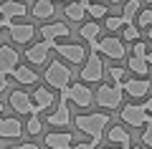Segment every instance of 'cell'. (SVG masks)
Returning <instances> with one entry per match:
<instances>
[{"instance_id":"44dd1931","label":"cell","mask_w":152,"mask_h":149,"mask_svg":"<svg viewBox=\"0 0 152 149\" xmlns=\"http://www.w3.org/2000/svg\"><path fill=\"white\" fill-rule=\"evenodd\" d=\"M13 78H15L18 84H23V86H33L38 81V76H36V71H31L28 66H18V68L13 71Z\"/></svg>"},{"instance_id":"7402d4cb","label":"cell","mask_w":152,"mask_h":149,"mask_svg":"<svg viewBox=\"0 0 152 149\" xmlns=\"http://www.w3.org/2000/svg\"><path fill=\"white\" fill-rule=\"evenodd\" d=\"M107 139L112 144H122V147H129V132L127 129H122V126H109V132H107Z\"/></svg>"},{"instance_id":"8fae6325","label":"cell","mask_w":152,"mask_h":149,"mask_svg":"<svg viewBox=\"0 0 152 149\" xmlns=\"http://www.w3.org/2000/svg\"><path fill=\"white\" fill-rule=\"evenodd\" d=\"M10 106L15 114H36V104H33V96L26 91H13L10 94Z\"/></svg>"},{"instance_id":"5b68a950","label":"cell","mask_w":152,"mask_h":149,"mask_svg":"<svg viewBox=\"0 0 152 149\" xmlns=\"http://www.w3.org/2000/svg\"><path fill=\"white\" fill-rule=\"evenodd\" d=\"M91 48L96 51V53L109 56V58H124V53H127V51H124V43H122V38H114V36L102 38V41H94Z\"/></svg>"},{"instance_id":"b9f144b4","label":"cell","mask_w":152,"mask_h":149,"mask_svg":"<svg viewBox=\"0 0 152 149\" xmlns=\"http://www.w3.org/2000/svg\"><path fill=\"white\" fill-rule=\"evenodd\" d=\"M122 149H142V147H132V144H129V147H122Z\"/></svg>"},{"instance_id":"cb8c5ba5","label":"cell","mask_w":152,"mask_h":149,"mask_svg":"<svg viewBox=\"0 0 152 149\" xmlns=\"http://www.w3.org/2000/svg\"><path fill=\"white\" fill-rule=\"evenodd\" d=\"M99 33H102V28H99V23H84V25H81V31H79V36H81L84 38V41H89V43H94V41H96V36H99Z\"/></svg>"},{"instance_id":"7bdbcfd3","label":"cell","mask_w":152,"mask_h":149,"mask_svg":"<svg viewBox=\"0 0 152 149\" xmlns=\"http://www.w3.org/2000/svg\"><path fill=\"white\" fill-rule=\"evenodd\" d=\"M3 111H5V106H3V104H0V119H3Z\"/></svg>"},{"instance_id":"52a82bcc","label":"cell","mask_w":152,"mask_h":149,"mask_svg":"<svg viewBox=\"0 0 152 149\" xmlns=\"http://www.w3.org/2000/svg\"><path fill=\"white\" fill-rule=\"evenodd\" d=\"M102 76H104V66H102V58H99V53L94 51V53L86 58L84 68H81V78L86 81V84H94V81H102Z\"/></svg>"},{"instance_id":"9c48e42d","label":"cell","mask_w":152,"mask_h":149,"mask_svg":"<svg viewBox=\"0 0 152 149\" xmlns=\"http://www.w3.org/2000/svg\"><path fill=\"white\" fill-rule=\"evenodd\" d=\"M8 31H10V38L13 43H20V46H26V43H31V38L36 36V28L31 25V23H8Z\"/></svg>"},{"instance_id":"836d02e7","label":"cell","mask_w":152,"mask_h":149,"mask_svg":"<svg viewBox=\"0 0 152 149\" xmlns=\"http://www.w3.org/2000/svg\"><path fill=\"white\" fill-rule=\"evenodd\" d=\"M147 53H150L147 43H145V41H134V56H140V58H147Z\"/></svg>"},{"instance_id":"7c38bea8","label":"cell","mask_w":152,"mask_h":149,"mask_svg":"<svg viewBox=\"0 0 152 149\" xmlns=\"http://www.w3.org/2000/svg\"><path fill=\"white\" fill-rule=\"evenodd\" d=\"M18 61H20V56H18L15 48H10V46H0V73L13 76V71L18 68Z\"/></svg>"},{"instance_id":"ac0fdd59","label":"cell","mask_w":152,"mask_h":149,"mask_svg":"<svg viewBox=\"0 0 152 149\" xmlns=\"http://www.w3.org/2000/svg\"><path fill=\"white\" fill-rule=\"evenodd\" d=\"M71 134L69 132H51V134H46V147H51V149H71Z\"/></svg>"},{"instance_id":"ffe728a7","label":"cell","mask_w":152,"mask_h":149,"mask_svg":"<svg viewBox=\"0 0 152 149\" xmlns=\"http://www.w3.org/2000/svg\"><path fill=\"white\" fill-rule=\"evenodd\" d=\"M33 18H38V20H48V18H53V0H36L31 8Z\"/></svg>"},{"instance_id":"bcb514c9","label":"cell","mask_w":152,"mask_h":149,"mask_svg":"<svg viewBox=\"0 0 152 149\" xmlns=\"http://www.w3.org/2000/svg\"><path fill=\"white\" fill-rule=\"evenodd\" d=\"M53 3H64V0H53Z\"/></svg>"},{"instance_id":"4fadbf2b","label":"cell","mask_w":152,"mask_h":149,"mask_svg":"<svg viewBox=\"0 0 152 149\" xmlns=\"http://www.w3.org/2000/svg\"><path fill=\"white\" fill-rule=\"evenodd\" d=\"M28 8L23 5V0H8V3H0V18H3V23H10L13 18H23L26 15Z\"/></svg>"},{"instance_id":"7dc6e473","label":"cell","mask_w":152,"mask_h":149,"mask_svg":"<svg viewBox=\"0 0 152 149\" xmlns=\"http://www.w3.org/2000/svg\"><path fill=\"white\" fill-rule=\"evenodd\" d=\"M145 3H150V5H152V0H145Z\"/></svg>"},{"instance_id":"ee69618b","label":"cell","mask_w":152,"mask_h":149,"mask_svg":"<svg viewBox=\"0 0 152 149\" xmlns=\"http://www.w3.org/2000/svg\"><path fill=\"white\" fill-rule=\"evenodd\" d=\"M3 28H5V23H3V18H0V31H3Z\"/></svg>"},{"instance_id":"f6af8a7d","label":"cell","mask_w":152,"mask_h":149,"mask_svg":"<svg viewBox=\"0 0 152 149\" xmlns=\"http://www.w3.org/2000/svg\"><path fill=\"white\" fill-rule=\"evenodd\" d=\"M109 3H114V5H117V3H122V0H109Z\"/></svg>"},{"instance_id":"c3c4849f","label":"cell","mask_w":152,"mask_h":149,"mask_svg":"<svg viewBox=\"0 0 152 149\" xmlns=\"http://www.w3.org/2000/svg\"><path fill=\"white\" fill-rule=\"evenodd\" d=\"M8 149H18V147H8Z\"/></svg>"},{"instance_id":"7a4b0ae2","label":"cell","mask_w":152,"mask_h":149,"mask_svg":"<svg viewBox=\"0 0 152 149\" xmlns=\"http://www.w3.org/2000/svg\"><path fill=\"white\" fill-rule=\"evenodd\" d=\"M43 78H46V84L51 86V89H58V91H64L66 86L71 84V68L66 63H61V61H53V63L46 68V73H43Z\"/></svg>"},{"instance_id":"d6a6232c","label":"cell","mask_w":152,"mask_h":149,"mask_svg":"<svg viewBox=\"0 0 152 149\" xmlns=\"http://www.w3.org/2000/svg\"><path fill=\"white\" fill-rule=\"evenodd\" d=\"M142 142H145V147H152V119H147V124H145V132H142Z\"/></svg>"},{"instance_id":"9a60e30c","label":"cell","mask_w":152,"mask_h":149,"mask_svg":"<svg viewBox=\"0 0 152 149\" xmlns=\"http://www.w3.org/2000/svg\"><path fill=\"white\" fill-rule=\"evenodd\" d=\"M71 31L64 23H48V25H41V38L43 41H56V38H69Z\"/></svg>"},{"instance_id":"d6986e66","label":"cell","mask_w":152,"mask_h":149,"mask_svg":"<svg viewBox=\"0 0 152 149\" xmlns=\"http://www.w3.org/2000/svg\"><path fill=\"white\" fill-rule=\"evenodd\" d=\"M53 101H56V96L51 94L48 89H41V86L36 89V94H33V104H36V114H41V111H46V109H51V106H53Z\"/></svg>"},{"instance_id":"1f68e13d","label":"cell","mask_w":152,"mask_h":149,"mask_svg":"<svg viewBox=\"0 0 152 149\" xmlns=\"http://www.w3.org/2000/svg\"><path fill=\"white\" fill-rule=\"evenodd\" d=\"M107 73H109V78H112V84H122V78H127V71H124V68H119V66L109 68Z\"/></svg>"},{"instance_id":"3957f363","label":"cell","mask_w":152,"mask_h":149,"mask_svg":"<svg viewBox=\"0 0 152 149\" xmlns=\"http://www.w3.org/2000/svg\"><path fill=\"white\" fill-rule=\"evenodd\" d=\"M61 99L74 101L79 109H89L91 101H94V94L89 91V86H84V84H69L64 91H61Z\"/></svg>"},{"instance_id":"e575fe53","label":"cell","mask_w":152,"mask_h":149,"mask_svg":"<svg viewBox=\"0 0 152 149\" xmlns=\"http://www.w3.org/2000/svg\"><path fill=\"white\" fill-rule=\"evenodd\" d=\"M96 142H84V144H71V149H94Z\"/></svg>"},{"instance_id":"ba28073f","label":"cell","mask_w":152,"mask_h":149,"mask_svg":"<svg viewBox=\"0 0 152 149\" xmlns=\"http://www.w3.org/2000/svg\"><path fill=\"white\" fill-rule=\"evenodd\" d=\"M53 43L56 41H41V43H36V46H31L26 51V58L31 61L33 66H43L46 61H48V53L53 51Z\"/></svg>"},{"instance_id":"83f0119b","label":"cell","mask_w":152,"mask_h":149,"mask_svg":"<svg viewBox=\"0 0 152 149\" xmlns=\"http://www.w3.org/2000/svg\"><path fill=\"white\" fill-rule=\"evenodd\" d=\"M86 13L91 18H107V5H102V3H89L86 5Z\"/></svg>"},{"instance_id":"277c9868","label":"cell","mask_w":152,"mask_h":149,"mask_svg":"<svg viewBox=\"0 0 152 149\" xmlns=\"http://www.w3.org/2000/svg\"><path fill=\"white\" fill-rule=\"evenodd\" d=\"M122 91H124V86H122V84H112V86L102 84V86H99V91H96L99 106H104V109H117V106L122 104Z\"/></svg>"},{"instance_id":"603a6c76","label":"cell","mask_w":152,"mask_h":149,"mask_svg":"<svg viewBox=\"0 0 152 149\" xmlns=\"http://www.w3.org/2000/svg\"><path fill=\"white\" fill-rule=\"evenodd\" d=\"M86 15V5L84 3H69L66 5V18L74 23H81V18Z\"/></svg>"},{"instance_id":"d590c367","label":"cell","mask_w":152,"mask_h":149,"mask_svg":"<svg viewBox=\"0 0 152 149\" xmlns=\"http://www.w3.org/2000/svg\"><path fill=\"white\" fill-rule=\"evenodd\" d=\"M5 89H8V76H5V73H0V94H3Z\"/></svg>"},{"instance_id":"f1b7e54d","label":"cell","mask_w":152,"mask_h":149,"mask_svg":"<svg viewBox=\"0 0 152 149\" xmlns=\"http://www.w3.org/2000/svg\"><path fill=\"white\" fill-rule=\"evenodd\" d=\"M150 25H152V10H140L137 13V28H140V31L145 28L147 31Z\"/></svg>"},{"instance_id":"30bf717a","label":"cell","mask_w":152,"mask_h":149,"mask_svg":"<svg viewBox=\"0 0 152 149\" xmlns=\"http://www.w3.org/2000/svg\"><path fill=\"white\" fill-rule=\"evenodd\" d=\"M147 109L145 106H137V104H129V106L122 109V121L129 124V126H145L147 124Z\"/></svg>"},{"instance_id":"60d3db41","label":"cell","mask_w":152,"mask_h":149,"mask_svg":"<svg viewBox=\"0 0 152 149\" xmlns=\"http://www.w3.org/2000/svg\"><path fill=\"white\" fill-rule=\"evenodd\" d=\"M79 3H84V5H89V3H96V0H79Z\"/></svg>"},{"instance_id":"4316f807","label":"cell","mask_w":152,"mask_h":149,"mask_svg":"<svg viewBox=\"0 0 152 149\" xmlns=\"http://www.w3.org/2000/svg\"><path fill=\"white\" fill-rule=\"evenodd\" d=\"M41 129H43L41 114H31V119H28V124H26V132L31 134V137H38V134H41Z\"/></svg>"},{"instance_id":"74e56055","label":"cell","mask_w":152,"mask_h":149,"mask_svg":"<svg viewBox=\"0 0 152 149\" xmlns=\"http://www.w3.org/2000/svg\"><path fill=\"white\" fill-rule=\"evenodd\" d=\"M145 109H147V114H152V96L147 99V104H145Z\"/></svg>"},{"instance_id":"8992f818","label":"cell","mask_w":152,"mask_h":149,"mask_svg":"<svg viewBox=\"0 0 152 149\" xmlns=\"http://www.w3.org/2000/svg\"><path fill=\"white\" fill-rule=\"evenodd\" d=\"M53 51L66 58L69 63H86V48L84 46H76V43H53Z\"/></svg>"},{"instance_id":"f35d334b","label":"cell","mask_w":152,"mask_h":149,"mask_svg":"<svg viewBox=\"0 0 152 149\" xmlns=\"http://www.w3.org/2000/svg\"><path fill=\"white\" fill-rule=\"evenodd\" d=\"M147 38H150V41H152V25L147 28Z\"/></svg>"},{"instance_id":"8d00e7d4","label":"cell","mask_w":152,"mask_h":149,"mask_svg":"<svg viewBox=\"0 0 152 149\" xmlns=\"http://www.w3.org/2000/svg\"><path fill=\"white\" fill-rule=\"evenodd\" d=\"M18 149H41V147H36V144H31V142H28V144H20Z\"/></svg>"},{"instance_id":"4dcf8cb0","label":"cell","mask_w":152,"mask_h":149,"mask_svg":"<svg viewBox=\"0 0 152 149\" xmlns=\"http://www.w3.org/2000/svg\"><path fill=\"white\" fill-rule=\"evenodd\" d=\"M122 38H124V41H137V38H140V28L132 25V23H127V25L122 28Z\"/></svg>"},{"instance_id":"484cf974","label":"cell","mask_w":152,"mask_h":149,"mask_svg":"<svg viewBox=\"0 0 152 149\" xmlns=\"http://www.w3.org/2000/svg\"><path fill=\"white\" fill-rule=\"evenodd\" d=\"M140 8H142V3L140 0H127L124 3V13H122V18H124V23H132L137 18V13H140Z\"/></svg>"},{"instance_id":"d4e9b609","label":"cell","mask_w":152,"mask_h":149,"mask_svg":"<svg viewBox=\"0 0 152 149\" xmlns=\"http://www.w3.org/2000/svg\"><path fill=\"white\" fill-rule=\"evenodd\" d=\"M129 71L145 78L147 71H150V63H147V58H140V56H134V58H129Z\"/></svg>"},{"instance_id":"e0dca14e","label":"cell","mask_w":152,"mask_h":149,"mask_svg":"<svg viewBox=\"0 0 152 149\" xmlns=\"http://www.w3.org/2000/svg\"><path fill=\"white\" fill-rule=\"evenodd\" d=\"M46 121L51 124V126H66V124L71 121V111H69V101L66 99H61V104L56 106V111L51 114Z\"/></svg>"},{"instance_id":"6da1fadb","label":"cell","mask_w":152,"mask_h":149,"mask_svg":"<svg viewBox=\"0 0 152 149\" xmlns=\"http://www.w3.org/2000/svg\"><path fill=\"white\" fill-rule=\"evenodd\" d=\"M107 124H109V116L107 114H84V116H79L76 119V129L79 132H84V134H89L91 137V142H102V134H104V129H107Z\"/></svg>"},{"instance_id":"f546056e","label":"cell","mask_w":152,"mask_h":149,"mask_svg":"<svg viewBox=\"0 0 152 149\" xmlns=\"http://www.w3.org/2000/svg\"><path fill=\"white\" fill-rule=\"evenodd\" d=\"M124 18L122 15H107V31H119V28H124Z\"/></svg>"},{"instance_id":"2e32d148","label":"cell","mask_w":152,"mask_h":149,"mask_svg":"<svg viewBox=\"0 0 152 149\" xmlns=\"http://www.w3.org/2000/svg\"><path fill=\"white\" fill-rule=\"evenodd\" d=\"M23 134L20 119H0V139H18Z\"/></svg>"},{"instance_id":"ab89813d","label":"cell","mask_w":152,"mask_h":149,"mask_svg":"<svg viewBox=\"0 0 152 149\" xmlns=\"http://www.w3.org/2000/svg\"><path fill=\"white\" fill-rule=\"evenodd\" d=\"M147 63L152 66V51H150V53H147Z\"/></svg>"},{"instance_id":"5bb4252c","label":"cell","mask_w":152,"mask_h":149,"mask_svg":"<svg viewBox=\"0 0 152 149\" xmlns=\"http://www.w3.org/2000/svg\"><path fill=\"white\" fill-rule=\"evenodd\" d=\"M147 91H150V81L142 78V76L124 81V94H129L132 99H142V96H147Z\"/></svg>"}]
</instances>
